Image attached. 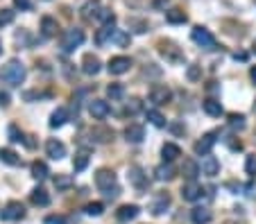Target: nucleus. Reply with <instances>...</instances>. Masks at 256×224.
I'll list each match as a JSON object with an SVG mask.
<instances>
[{
    "label": "nucleus",
    "mask_w": 256,
    "mask_h": 224,
    "mask_svg": "<svg viewBox=\"0 0 256 224\" xmlns=\"http://www.w3.org/2000/svg\"><path fill=\"white\" fill-rule=\"evenodd\" d=\"M116 32H118V30L113 27V23H104V25H102V30H98V34H96V43H98V45H104V43L113 41Z\"/></svg>",
    "instance_id": "obj_19"
},
{
    "label": "nucleus",
    "mask_w": 256,
    "mask_h": 224,
    "mask_svg": "<svg viewBox=\"0 0 256 224\" xmlns=\"http://www.w3.org/2000/svg\"><path fill=\"white\" fill-rule=\"evenodd\" d=\"M170 192H165V190H159L154 195V202H152V206H150V211L154 215H163L168 208H170Z\"/></svg>",
    "instance_id": "obj_9"
},
{
    "label": "nucleus",
    "mask_w": 256,
    "mask_h": 224,
    "mask_svg": "<svg viewBox=\"0 0 256 224\" xmlns=\"http://www.w3.org/2000/svg\"><path fill=\"white\" fill-rule=\"evenodd\" d=\"M9 23H14V11L11 9H0V27L9 25Z\"/></svg>",
    "instance_id": "obj_44"
},
{
    "label": "nucleus",
    "mask_w": 256,
    "mask_h": 224,
    "mask_svg": "<svg viewBox=\"0 0 256 224\" xmlns=\"http://www.w3.org/2000/svg\"><path fill=\"white\" fill-rule=\"evenodd\" d=\"M23 218H25V206L21 202H9L0 211V220H5V222H18Z\"/></svg>",
    "instance_id": "obj_6"
},
{
    "label": "nucleus",
    "mask_w": 256,
    "mask_h": 224,
    "mask_svg": "<svg viewBox=\"0 0 256 224\" xmlns=\"http://www.w3.org/2000/svg\"><path fill=\"white\" fill-rule=\"evenodd\" d=\"M245 172L250 177H256V154H247V159H245Z\"/></svg>",
    "instance_id": "obj_43"
},
{
    "label": "nucleus",
    "mask_w": 256,
    "mask_h": 224,
    "mask_svg": "<svg viewBox=\"0 0 256 224\" xmlns=\"http://www.w3.org/2000/svg\"><path fill=\"white\" fill-rule=\"evenodd\" d=\"M82 43H84V32L73 27V30H66L64 37H61V50L64 52H73L75 48H80Z\"/></svg>",
    "instance_id": "obj_4"
},
{
    "label": "nucleus",
    "mask_w": 256,
    "mask_h": 224,
    "mask_svg": "<svg viewBox=\"0 0 256 224\" xmlns=\"http://www.w3.org/2000/svg\"><path fill=\"white\" fill-rule=\"evenodd\" d=\"M125 2H127L129 9H143L148 5V0H125Z\"/></svg>",
    "instance_id": "obj_47"
},
{
    "label": "nucleus",
    "mask_w": 256,
    "mask_h": 224,
    "mask_svg": "<svg viewBox=\"0 0 256 224\" xmlns=\"http://www.w3.org/2000/svg\"><path fill=\"white\" fill-rule=\"evenodd\" d=\"M86 166H89V152L82 149V152H77L75 159H73V170L75 172H82V170H86Z\"/></svg>",
    "instance_id": "obj_33"
},
{
    "label": "nucleus",
    "mask_w": 256,
    "mask_h": 224,
    "mask_svg": "<svg viewBox=\"0 0 256 224\" xmlns=\"http://www.w3.org/2000/svg\"><path fill=\"white\" fill-rule=\"evenodd\" d=\"M0 161L2 163H7V166H23V161H21V156L14 152V149H5V147H0Z\"/></svg>",
    "instance_id": "obj_29"
},
{
    "label": "nucleus",
    "mask_w": 256,
    "mask_h": 224,
    "mask_svg": "<svg viewBox=\"0 0 256 224\" xmlns=\"http://www.w3.org/2000/svg\"><path fill=\"white\" fill-rule=\"evenodd\" d=\"M250 77H252V82H254V84H256V66L250 70Z\"/></svg>",
    "instance_id": "obj_52"
},
{
    "label": "nucleus",
    "mask_w": 256,
    "mask_h": 224,
    "mask_svg": "<svg viewBox=\"0 0 256 224\" xmlns=\"http://www.w3.org/2000/svg\"><path fill=\"white\" fill-rule=\"evenodd\" d=\"M66 123H68V109H66V107H59L57 111H52V116H50V127H52V129H59V127H64Z\"/></svg>",
    "instance_id": "obj_25"
},
{
    "label": "nucleus",
    "mask_w": 256,
    "mask_h": 224,
    "mask_svg": "<svg viewBox=\"0 0 256 224\" xmlns=\"http://www.w3.org/2000/svg\"><path fill=\"white\" fill-rule=\"evenodd\" d=\"M7 134H9V140H11V143H23V140H25V134H23L21 129L16 127V125H9Z\"/></svg>",
    "instance_id": "obj_41"
},
{
    "label": "nucleus",
    "mask_w": 256,
    "mask_h": 224,
    "mask_svg": "<svg viewBox=\"0 0 256 224\" xmlns=\"http://www.w3.org/2000/svg\"><path fill=\"white\" fill-rule=\"evenodd\" d=\"M202 197V186L198 181H188L186 186L182 188V199L184 202H198Z\"/></svg>",
    "instance_id": "obj_16"
},
{
    "label": "nucleus",
    "mask_w": 256,
    "mask_h": 224,
    "mask_svg": "<svg viewBox=\"0 0 256 224\" xmlns=\"http://www.w3.org/2000/svg\"><path fill=\"white\" fill-rule=\"evenodd\" d=\"M172 100V91L165 84H154L150 89V102H154L156 107H163Z\"/></svg>",
    "instance_id": "obj_7"
},
{
    "label": "nucleus",
    "mask_w": 256,
    "mask_h": 224,
    "mask_svg": "<svg viewBox=\"0 0 256 224\" xmlns=\"http://www.w3.org/2000/svg\"><path fill=\"white\" fill-rule=\"evenodd\" d=\"M25 66L21 64V61H16V59H11L9 64L2 68V73H0V77L7 82V84L11 86H21L23 82H25Z\"/></svg>",
    "instance_id": "obj_2"
},
{
    "label": "nucleus",
    "mask_w": 256,
    "mask_h": 224,
    "mask_svg": "<svg viewBox=\"0 0 256 224\" xmlns=\"http://www.w3.org/2000/svg\"><path fill=\"white\" fill-rule=\"evenodd\" d=\"M186 77H188V80H191V82H198L200 77H202V66H198V64H191V66H188V68H186Z\"/></svg>",
    "instance_id": "obj_42"
},
{
    "label": "nucleus",
    "mask_w": 256,
    "mask_h": 224,
    "mask_svg": "<svg viewBox=\"0 0 256 224\" xmlns=\"http://www.w3.org/2000/svg\"><path fill=\"white\" fill-rule=\"evenodd\" d=\"M100 9H102V2H100V0H86L84 5H82L80 14H82V18H84L86 23H91L93 18H98Z\"/></svg>",
    "instance_id": "obj_13"
},
{
    "label": "nucleus",
    "mask_w": 256,
    "mask_h": 224,
    "mask_svg": "<svg viewBox=\"0 0 256 224\" xmlns=\"http://www.w3.org/2000/svg\"><path fill=\"white\" fill-rule=\"evenodd\" d=\"M224 224H234V222H224Z\"/></svg>",
    "instance_id": "obj_55"
},
{
    "label": "nucleus",
    "mask_w": 256,
    "mask_h": 224,
    "mask_svg": "<svg viewBox=\"0 0 256 224\" xmlns=\"http://www.w3.org/2000/svg\"><path fill=\"white\" fill-rule=\"evenodd\" d=\"M127 179H129V183H132L136 190H148V186H150V179H148V175L143 172V168H141V166H132V168H129Z\"/></svg>",
    "instance_id": "obj_8"
},
{
    "label": "nucleus",
    "mask_w": 256,
    "mask_h": 224,
    "mask_svg": "<svg viewBox=\"0 0 256 224\" xmlns=\"http://www.w3.org/2000/svg\"><path fill=\"white\" fill-rule=\"evenodd\" d=\"M254 113H256V104H254Z\"/></svg>",
    "instance_id": "obj_56"
},
{
    "label": "nucleus",
    "mask_w": 256,
    "mask_h": 224,
    "mask_svg": "<svg viewBox=\"0 0 256 224\" xmlns=\"http://www.w3.org/2000/svg\"><path fill=\"white\" fill-rule=\"evenodd\" d=\"M191 39H193L195 43H198L200 48H204V50H213V48H215V39H213V34L208 32L206 27H202V25L193 27Z\"/></svg>",
    "instance_id": "obj_5"
},
{
    "label": "nucleus",
    "mask_w": 256,
    "mask_h": 224,
    "mask_svg": "<svg viewBox=\"0 0 256 224\" xmlns=\"http://www.w3.org/2000/svg\"><path fill=\"white\" fill-rule=\"evenodd\" d=\"M234 59H236V61H238V59H240V61H245L247 54H245V52H236V54H234Z\"/></svg>",
    "instance_id": "obj_51"
},
{
    "label": "nucleus",
    "mask_w": 256,
    "mask_h": 224,
    "mask_svg": "<svg viewBox=\"0 0 256 224\" xmlns=\"http://www.w3.org/2000/svg\"><path fill=\"white\" fill-rule=\"evenodd\" d=\"M145 116H148V120H150L152 125H154V127H159V129L165 127V118L161 116V111H156V109H150V111L145 113Z\"/></svg>",
    "instance_id": "obj_38"
},
{
    "label": "nucleus",
    "mask_w": 256,
    "mask_h": 224,
    "mask_svg": "<svg viewBox=\"0 0 256 224\" xmlns=\"http://www.w3.org/2000/svg\"><path fill=\"white\" fill-rule=\"evenodd\" d=\"M75 179L70 175H57L54 177V188L57 190H68V188H73Z\"/></svg>",
    "instance_id": "obj_35"
},
{
    "label": "nucleus",
    "mask_w": 256,
    "mask_h": 224,
    "mask_svg": "<svg viewBox=\"0 0 256 224\" xmlns=\"http://www.w3.org/2000/svg\"><path fill=\"white\" fill-rule=\"evenodd\" d=\"M41 32H43V37H46V39L57 37V32H59V23L54 21L52 16H43V18H41Z\"/></svg>",
    "instance_id": "obj_22"
},
{
    "label": "nucleus",
    "mask_w": 256,
    "mask_h": 224,
    "mask_svg": "<svg viewBox=\"0 0 256 224\" xmlns=\"http://www.w3.org/2000/svg\"><path fill=\"white\" fill-rule=\"evenodd\" d=\"M0 54H2V41H0Z\"/></svg>",
    "instance_id": "obj_53"
},
{
    "label": "nucleus",
    "mask_w": 256,
    "mask_h": 224,
    "mask_svg": "<svg viewBox=\"0 0 256 224\" xmlns=\"http://www.w3.org/2000/svg\"><path fill=\"white\" fill-rule=\"evenodd\" d=\"M46 224H68L61 215H50V218H46Z\"/></svg>",
    "instance_id": "obj_49"
},
{
    "label": "nucleus",
    "mask_w": 256,
    "mask_h": 224,
    "mask_svg": "<svg viewBox=\"0 0 256 224\" xmlns=\"http://www.w3.org/2000/svg\"><path fill=\"white\" fill-rule=\"evenodd\" d=\"M30 202H32L34 206L46 208V206H50V195L43 190V188H34V190L30 192Z\"/></svg>",
    "instance_id": "obj_26"
},
{
    "label": "nucleus",
    "mask_w": 256,
    "mask_h": 224,
    "mask_svg": "<svg viewBox=\"0 0 256 224\" xmlns=\"http://www.w3.org/2000/svg\"><path fill=\"white\" fill-rule=\"evenodd\" d=\"M127 25H129V30H134V32H139V34L148 32V27H150L148 21H139V18H129Z\"/></svg>",
    "instance_id": "obj_40"
},
{
    "label": "nucleus",
    "mask_w": 256,
    "mask_h": 224,
    "mask_svg": "<svg viewBox=\"0 0 256 224\" xmlns=\"http://www.w3.org/2000/svg\"><path fill=\"white\" fill-rule=\"evenodd\" d=\"M202 109L208 113V116H213V118H220L224 113L222 104H220L218 100H213V97H206V100L202 102Z\"/></svg>",
    "instance_id": "obj_28"
},
{
    "label": "nucleus",
    "mask_w": 256,
    "mask_h": 224,
    "mask_svg": "<svg viewBox=\"0 0 256 224\" xmlns=\"http://www.w3.org/2000/svg\"><path fill=\"white\" fill-rule=\"evenodd\" d=\"M161 156H163V161L172 163L177 156H182V149H179V145H175V143H165L163 147H161Z\"/></svg>",
    "instance_id": "obj_30"
},
{
    "label": "nucleus",
    "mask_w": 256,
    "mask_h": 224,
    "mask_svg": "<svg viewBox=\"0 0 256 224\" xmlns=\"http://www.w3.org/2000/svg\"><path fill=\"white\" fill-rule=\"evenodd\" d=\"M215 136H218V134H215V132H211V134H204L202 138H200L198 143L193 145V149H195V154H200V156H206V154H211V149H213V145H215Z\"/></svg>",
    "instance_id": "obj_10"
},
{
    "label": "nucleus",
    "mask_w": 256,
    "mask_h": 224,
    "mask_svg": "<svg viewBox=\"0 0 256 224\" xmlns=\"http://www.w3.org/2000/svg\"><path fill=\"white\" fill-rule=\"evenodd\" d=\"M113 41H116L118 45H129V41H132V37H129V34H125V32H120V30H118V32H116V37H113Z\"/></svg>",
    "instance_id": "obj_46"
},
{
    "label": "nucleus",
    "mask_w": 256,
    "mask_h": 224,
    "mask_svg": "<svg viewBox=\"0 0 256 224\" xmlns=\"http://www.w3.org/2000/svg\"><path fill=\"white\" fill-rule=\"evenodd\" d=\"M177 177V170L172 163H168V161H163V166H159L154 170V179L156 181H172Z\"/></svg>",
    "instance_id": "obj_17"
},
{
    "label": "nucleus",
    "mask_w": 256,
    "mask_h": 224,
    "mask_svg": "<svg viewBox=\"0 0 256 224\" xmlns=\"http://www.w3.org/2000/svg\"><path fill=\"white\" fill-rule=\"evenodd\" d=\"M107 95L111 97V100H123L125 97V86L118 84V82H113V84L107 86Z\"/></svg>",
    "instance_id": "obj_36"
},
{
    "label": "nucleus",
    "mask_w": 256,
    "mask_h": 224,
    "mask_svg": "<svg viewBox=\"0 0 256 224\" xmlns=\"http://www.w3.org/2000/svg\"><path fill=\"white\" fill-rule=\"evenodd\" d=\"M86 215H91V218H100L102 213H104V204L100 202H91V204H86Z\"/></svg>",
    "instance_id": "obj_39"
},
{
    "label": "nucleus",
    "mask_w": 256,
    "mask_h": 224,
    "mask_svg": "<svg viewBox=\"0 0 256 224\" xmlns=\"http://www.w3.org/2000/svg\"><path fill=\"white\" fill-rule=\"evenodd\" d=\"M14 7H18V9H23V11H30L32 9V2H30V0H14Z\"/></svg>",
    "instance_id": "obj_48"
},
{
    "label": "nucleus",
    "mask_w": 256,
    "mask_h": 224,
    "mask_svg": "<svg viewBox=\"0 0 256 224\" xmlns=\"http://www.w3.org/2000/svg\"><path fill=\"white\" fill-rule=\"evenodd\" d=\"M129 66H132V59L129 57H123V54H118V57H111L107 64V70L111 75H123L129 70Z\"/></svg>",
    "instance_id": "obj_11"
},
{
    "label": "nucleus",
    "mask_w": 256,
    "mask_h": 224,
    "mask_svg": "<svg viewBox=\"0 0 256 224\" xmlns=\"http://www.w3.org/2000/svg\"><path fill=\"white\" fill-rule=\"evenodd\" d=\"M254 52H256V41H254Z\"/></svg>",
    "instance_id": "obj_54"
},
{
    "label": "nucleus",
    "mask_w": 256,
    "mask_h": 224,
    "mask_svg": "<svg viewBox=\"0 0 256 224\" xmlns=\"http://www.w3.org/2000/svg\"><path fill=\"white\" fill-rule=\"evenodd\" d=\"M91 138L96 140V143H109V140H113V129L98 125V127L91 129Z\"/></svg>",
    "instance_id": "obj_23"
},
{
    "label": "nucleus",
    "mask_w": 256,
    "mask_h": 224,
    "mask_svg": "<svg viewBox=\"0 0 256 224\" xmlns=\"http://www.w3.org/2000/svg\"><path fill=\"white\" fill-rule=\"evenodd\" d=\"M202 172V168H200V163L195 159H184V166H182V175L186 177L188 181H195L198 179V175Z\"/></svg>",
    "instance_id": "obj_20"
},
{
    "label": "nucleus",
    "mask_w": 256,
    "mask_h": 224,
    "mask_svg": "<svg viewBox=\"0 0 256 224\" xmlns=\"http://www.w3.org/2000/svg\"><path fill=\"white\" fill-rule=\"evenodd\" d=\"M202 175H206V177H215L220 172V163H218V159L215 156H211V154H206L204 156V161H202Z\"/></svg>",
    "instance_id": "obj_24"
},
{
    "label": "nucleus",
    "mask_w": 256,
    "mask_h": 224,
    "mask_svg": "<svg viewBox=\"0 0 256 224\" xmlns=\"http://www.w3.org/2000/svg\"><path fill=\"white\" fill-rule=\"evenodd\" d=\"M125 138L129 143H141L145 138V129L141 125H129V127H125Z\"/></svg>",
    "instance_id": "obj_27"
},
{
    "label": "nucleus",
    "mask_w": 256,
    "mask_h": 224,
    "mask_svg": "<svg viewBox=\"0 0 256 224\" xmlns=\"http://www.w3.org/2000/svg\"><path fill=\"white\" fill-rule=\"evenodd\" d=\"M227 125H229L234 132H243V129L247 127L245 116H243V113H229V116H227Z\"/></svg>",
    "instance_id": "obj_32"
},
{
    "label": "nucleus",
    "mask_w": 256,
    "mask_h": 224,
    "mask_svg": "<svg viewBox=\"0 0 256 224\" xmlns=\"http://www.w3.org/2000/svg\"><path fill=\"white\" fill-rule=\"evenodd\" d=\"M46 154H48L50 159H54V161L64 159L66 156V145L61 143V140H57V138H50L48 143H46Z\"/></svg>",
    "instance_id": "obj_15"
},
{
    "label": "nucleus",
    "mask_w": 256,
    "mask_h": 224,
    "mask_svg": "<svg viewBox=\"0 0 256 224\" xmlns=\"http://www.w3.org/2000/svg\"><path fill=\"white\" fill-rule=\"evenodd\" d=\"M48 175H50L48 166H46L43 161H34V163H32V177H34V179H37V181H43Z\"/></svg>",
    "instance_id": "obj_34"
},
{
    "label": "nucleus",
    "mask_w": 256,
    "mask_h": 224,
    "mask_svg": "<svg viewBox=\"0 0 256 224\" xmlns=\"http://www.w3.org/2000/svg\"><path fill=\"white\" fill-rule=\"evenodd\" d=\"M141 213V208L136 206V204H123V206L116 211V218L118 222H132V220H136Z\"/></svg>",
    "instance_id": "obj_14"
},
{
    "label": "nucleus",
    "mask_w": 256,
    "mask_h": 224,
    "mask_svg": "<svg viewBox=\"0 0 256 224\" xmlns=\"http://www.w3.org/2000/svg\"><path fill=\"white\" fill-rule=\"evenodd\" d=\"M191 220H193V224H208L213 220V215H211V211H208L206 206H195L191 211Z\"/></svg>",
    "instance_id": "obj_21"
},
{
    "label": "nucleus",
    "mask_w": 256,
    "mask_h": 224,
    "mask_svg": "<svg viewBox=\"0 0 256 224\" xmlns=\"http://www.w3.org/2000/svg\"><path fill=\"white\" fill-rule=\"evenodd\" d=\"M141 109H143V102H141L139 97H129V102L125 104V113H127V116H136Z\"/></svg>",
    "instance_id": "obj_37"
},
{
    "label": "nucleus",
    "mask_w": 256,
    "mask_h": 224,
    "mask_svg": "<svg viewBox=\"0 0 256 224\" xmlns=\"http://www.w3.org/2000/svg\"><path fill=\"white\" fill-rule=\"evenodd\" d=\"M7 104H9V93L0 91V107H7Z\"/></svg>",
    "instance_id": "obj_50"
},
{
    "label": "nucleus",
    "mask_w": 256,
    "mask_h": 224,
    "mask_svg": "<svg viewBox=\"0 0 256 224\" xmlns=\"http://www.w3.org/2000/svg\"><path fill=\"white\" fill-rule=\"evenodd\" d=\"M102 68V61L98 54L93 52H86L84 59H82V70H84V75H98Z\"/></svg>",
    "instance_id": "obj_12"
},
{
    "label": "nucleus",
    "mask_w": 256,
    "mask_h": 224,
    "mask_svg": "<svg viewBox=\"0 0 256 224\" xmlns=\"http://www.w3.org/2000/svg\"><path fill=\"white\" fill-rule=\"evenodd\" d=\"M98 21H102V23H116V16H113L111 9H104V7H102L100 14H98Z\"/></svg>",
    "instance_id": "obj_45"
},
{
    "label": "nucleus",
    "mask_w": 256,
    "mask_h": 224,
    "mask_svg": "<svg viewBox=\"0 0 256 224\" xmlns=\"http://www.w3.org/2000/svg\"><path fill=\"white\" fill-rule=\"evenodd\" d=\"M165 21L168 23H172V25H182V23H186L188 21V16H186V11L184 9H168L165 11Z\"/></svg>",
    "instance_id": "obj_31"
},
{
    "label": "nucleus",
    "mask_w": 256,
    "mask_h": 224,
    "mask_svg": "<svg viewBox=\"0 0 256 224\" xmlns=\"http://www.w3.org/2000/svg\"><path fill=\"white\" fill-rule=\"evenodd\" d=\"M109 104L104 100H91L89 102V113H91L93 118H98V120H102V118H107L109 116Z\"/></svg>",
    "instance_id": "obj_18"
},
{
    "label": "nucleus",
    "mask_w": 256,
    "mask_h": 224,
    "mask_svg": "<svg viewBox=\"0 0 256 224\" xmlns=\"http://www.w3.org/2000/svg\"><path fill=\"white\" fill-rule=\"evenodd\" d=\"M96 186L111 199L120 195V186H118V181H116V172L109 170V168H100V170L96 172Z\"/></svg>",
    "instance_id": "obj_1"
},
{
    "label": "nucleus",
    "mask_w": 256,
    "mask_h": 224,
    "mask_svg": "<svg viewBox=\"0 0 256 224\" xmlns=\"http://www.w3.org/2000/svg\"><path fill=\"white\" fill-rule=\"evenodd\" d=\"M156 48H159V54L168 61V64H182L184 61V52L175 41H159Z\"/></svg>",
    "instance_id": "obj_3"
}]
</instances>
